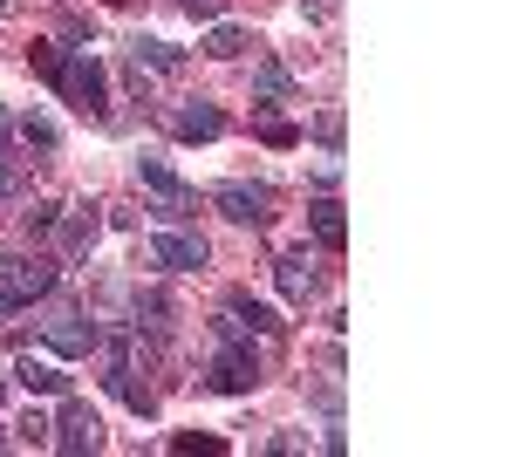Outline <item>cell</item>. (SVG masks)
Wrapping results in <instances>:
<instances>
[{"label": "cell", "mask_w": 512, "mask_h": 457, "mask_svg": "<svg viewBox=\"0 0 512 457\" xmlns=\"http://www.w3.org/2000/svg\"><path fill=\"white\" fill-rule=\"evenodd\" d=\"M48 444H55V451H96V444H103V417H96V410H89V403H76V396H69V403H62V417L48 423Z\"/></svg>", "instance_id": "6"}, {"label": "cell", "mask_w": 512, "mask_h": 457, "mask_svg": "<svg viewBox=\"0 0 512 457\" xmlns=\"http://www.w3.org/2000/svg\"><path fill=\"white\" fill-rule=\"evenodd\" d=\"M14 382H21V389H28V396H69V376H62V369H55V362H41L35 348H28V355H21V362H14Z\"/></svg>", "instance_id": "12"}, {"label": "cell", "mask_w": 512, "mask_h": 457, "mask_svg": "<svg viewBox=\"0 0 512 457\" xmlns=\"http://www.w3.org/2000/svg\"><path fill=\"white\" fill-rule=\"evenodd\" d=\"M253 89H260V103H287V96H294V76H287L280 62H260V76H253Z\"/></svg>", "instance_id": "17"}, {"label": "cell", "mask_w": 512, "mask_h": 457, "mask_svg": "<svg viewBox=\"0 0 512 457\" xmlns=\"http://www.w3.org/2000/svg\"><path fill=\"white\" fill-rule=\"evenodd\" d=\"M308 226H315V239L328 246V253H342V239H349V219H342V205H335V198H315V205H308Z\"/></svg>", "instance_id": "14"}, {"label": "cell", "mask_w": 512, "mask_h": 457, "mask_svg": "<svg viewBox=\"0 0 512 457\" xmlns=\"http://www.w3.org/2000/svg\"><path fill=\"white\" fill-rule=\"evenodd\" d=\"M137 178L158 191V219L164 226H185V219H198V191L164 164V157H137Z\"/></svg>", "instance_id": "4"}, {"label": "cell", "mask_w": 512, "mask_h": 457, "mask_svg": "<svg viewBox=\"0 0 512 457\" xmlns=\"http://www.w3.org/2000/svg\"><path fill=\"white\" fill-rule=\"evenodd\" d=\"M0 396H7V376H0Z\"/></svg>", "instance_id": "28"}, {"label": "cell", "mask_w": 512, "mask_h": 457, "mask_svg": "<svg viewBox=\"0 0 512 457\" xmlns=\"http://www.w3.org/2000/svg\"><path fill=\"white\" fill-rule=\"evenodd\" d=\"M253 41H246V28H212L205 35V55H219V62H233V55H246Z\"/></svg>", "instance_id": "18"}, {"label": "cell", "mask_w": 512, "mask_h": 457, "mask_svg": "<svg viewBox=\"0 0 512 457\" xmlns=\"http://www.w3.org/2000/svg\"><path fill=\"white\" fill-rule=\"evenodd\" d=\"M41 82H55L62 89V103H76L82 116H110V76H103V62L89 55V48H55L48 55V69H41Z\"/></svg>", "instance_id": "1"}, {"label": "cell", "mask_w": 512, "mask_h": 457, "mask_svg": "<svg viewBox=\"0 0 512 457\" xmlns=\"http://www.w3.org/2000/svg\"><path fill=\"white\" fill-rule=\"evenodd\" d=\"M21 157H14V130H7V116H0V171H14Z\"/></svg>", "instance_id": "26"}, {"label": "cell", "mask_w": 512, "mask_h": 457, "mask_svg": "<svg viewBox=\"0 0 512 457\" xmlns=\"http://www.w3.org/2000/svg\"><path fill=\"white\" fill-rule=\"evenodd\" d=\"M171 130H178V144H212V137H226V110H212V103H185V110L171 116Z\"/></svg>", "instance_id": "11"}, {"label": "cell", "mask_w": 512, "mask_h": 457, "mask_svg": "<svg viewBox=\"0 0 512 457\" xmlns=\"http://www.w3.org/2000/svg\"><path fill=\"white\" fill-rule=\"evenodd\" d=\"M130 62H137V69H158V76H178V69H185V48H171V41H158V35H137L130 41Z\"/></svg>", "instance_id": "13"}, {"label": "cell", "mask_w": 512, "mask_h": 457, "mask_svg": "<svg viewBox=\"0 0 512 457\" xmlns=\"http://www.w3.org/2000/svg\"><path fill=\"white\" fill-rule=\"evenodd\" d=\"M171 451H226V437H178Z\"/></svg>", "instance_id": "25"}, {"label": "cell", "mask_w": 512, "mask_h": 457, "mask_svg": "<svg viewBox=\"0 0 512 457\" xmlns=\"http://www.w3.org/2000/svg\"><path fill=\"white\" fill-rule=\"evenodd\" d=\"M21 444H48V417H41V410L21 417Z\"/></svg>", "instance_id": "23"}, {"label": "cell", "mask_w": 512, "mask_h": 457, "mask_svg": "<svg viewBox=\"0 0 512 457\" xmlns=\"http://www.w3.org/2000/svg\"><path fill=\"white\" fill-rule=\"evenodd\" d=\"M21 191H28V185H21V171H0V212L21 205Z\"/></svg>", "instance_id": "24"}, {"label": "cell", "mask_w": 512, "mask_h": 457, "mask_svg": "<svg viewBox=\"0 0 512 457\" xmlns=\"http://www.w3.org/2000/svg\"><path fill=\"white\" fill-rule=\"evenodd\" d=\"M274 280H280V294H287L294 307H308V301L321 294V267H315V253H308V246L280 253V260H274Z\"/></svg>", "instance_id": "8"}, {"label": "cell", "mask_w": 512, "mask_h": 457, "mask_svg": "<svg viewBox=\"0 0 512 457\" xmlns=\"http://www.w3.org/2000/svg\"><path fill=\"white\" fill-rule=\"evenodd\" d=\"M315 137L328 144V151H342V110H321L315 116Z\"/></svg>", "instance_id": "22"}, {"label": "cell", "mask_w": 512, "mask_h": 457, "mask_svg": "<svg viewBox=\"0 0 512 457\" xmlns=\"http://www.w3.org/2000/svg\"><path fill=\"white\" fill-rule=\"evenodd\" d=\"M185 14L192 21H212V14H226V0H185Z\"/></svg>", "instance_id": "27"}, {"label": "cell", "mask_w": 512, "mask_h": 457, "mask_svg": "<svg viewBox=\"0 0 512 457\" xmlns=\"http://www.w3.org/2000/svg\"><path fill=\"white\" fill-rule=\"evenodd\" d=\"M41 335H48L55 355H96V348H103V328H96L82 307H55V314L41 321Z\"/></svg>", "instance_id": "5"}, {"label": "cell", "mask_w": 512, "mask_h": 457, "mask_svg": "<svg viewBox=\"0 0 512 457\" xmlns=\"http://www.w3.org/2000/svg\"><path fill=\"white\" fill-rule=\"evenodd\" d=\"M14 130H21V144H35V151H55V144H62V130H55L48 116H21Z\"/></svg>", "instance_id": "19"}, {"label": "cell", "mask_w": 512, "mask_h": 457, "mask_svg": "<svg viewBox=\"0 0 512 457\" xmlns=\"http://www.w3.org/2000/svg\"><path fill=\"white\" fill-rule=\"evenodd\" d=\"M233 321L253 328V335H280V314L267 301H253V294H233Z\"/></svg>", "instance_id": "16"}, {"label": "cell", "mask_w": 512, "mask_h": 457, "mask_svg": "<svg viewBox=\"0 0 512 457\" xmlns=\"http://www.w3.org/2000/svg\"><path fill=\"white\" fill-rule=\"evenodd\" d=\"M55 246H62V253H69V260H76V253H89V246H96V232H103V219H96V212H69V219H55Z\"/></svg>", "instance_id": "15"}, {"label": "cell", "mask_w": 512, "mask_h": 457, "mask_svg": "<svg viewBox=\"0 0 512 457\" xmlns=\"http://www.w3.org/2000/svg\"><path fill=\"white\" fill-rule=\"evenodd\" d=\"M110 7H117V0H110Z\"/></svg>", "instance_id": "29"}, {"label": "cell", "mask_w": 512, "mask_h": 457, "mask_svg": "<svg viewBox=\"0 0 512 457\" xmlns=\"http://www.w3.org/2000/svg\"><path fill=\"white\" fill-rule=\"evenodd\" d=\"M55 294V260H41V253H14V260H0V314H21V307H35Z\"/></svg>", "instance_id": "3"}, {"label": "cell", "mask_w": 512, "mask_h": 457, "mask_svg": "<svg viewBox=\"0 0 512 457\" xmlns=\"http://www.w3.org/2000/svg\"><path fill=\"white\" fill-rule=\"evenodd\" d=\"M103 382H110V389H117V396H123V403H130V410H137V417H151V410H158V396H151V382H137V362H130V348H110V376H103Z\"/></svg>", "instance_id": "9"}, {"label": "cell", "mask_w": 512, "mask_h": 457, "mask_svg": "<svg viewBox=\"0 0 512 457\" xmlns=\"http://www.w3.org/2000/svg\"><path fill=\"white\" fill-rule=\"evenodd\" d=\"M260 137H267L274 151H294V144H301V130H294L287 116H267V123H260Z\"/></svg>", "instance_id": "20"}, {"label": "cell", "mask_w": 512, "mask_h": 457, "mask_svg": "<svg viewBox=\"0 0 512 457\" xmlns=\"http://www.w3.org/2000/svg\"><path fill=\"white\" fill-rule=\"evenodd\" d=\"M151 260H158L164 273H198L205 267V239H198V232H158V239H151Z\"/></svg>", "instance_id": "10"}, {"label": "cell", "mask_w": 512, "mask_h": 457, "mask_svg": "<svg viewBox=\"0 0 512 457\" xmlns=\"http://www.w3.org/2000/svg\"><path fill=\"white\" fill-rule=\"evenodd\" d=\"M55 219H62V205H55V198H41L35 212H28V232H35V239H48V232H55Z\"/></svg>", "instance_id": "21"}, {"label": "cell", "mask_w": 512, "mask_h": 457, "mask_svg": "<svg viewBox=\"0 0 512 457\" xmlns=\"http://www.w3.org/2000/svg\"><path fill=\"white\" fill-rule=\"evenodd\" d=\"M212 205H219L233 226H267V219H274V191L267 185H219Z\"/></svg>", "instance_id": "7"}, {"label": "cell", "mask_w": 512, "mask_h": 457, "mask_svg": "<svg viewBox=\"0 0 512 457\" xmlns=\"http://www.w3.org/2000/svg\"><path fill=\"white\" fill-rule=\"evenodd\" d=\"M205 389H219V396L260 389V355H253V342H239V321H219V355L205 362Z\"/></svg>", "instance_id": "2"}]
</instances>
